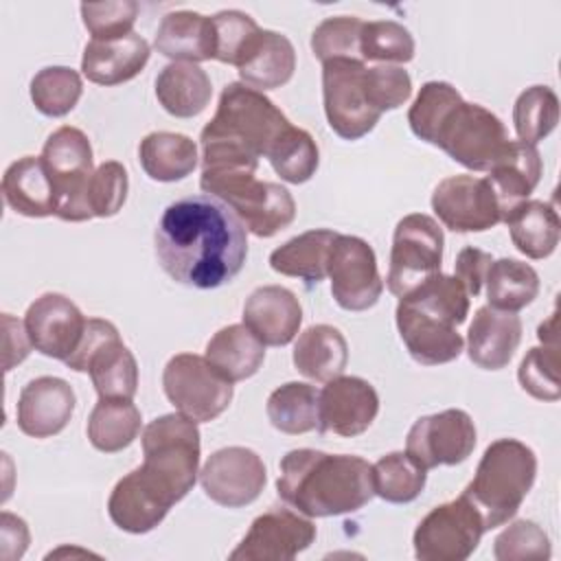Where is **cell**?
Listing matches in <instances>:
<instances>
[{"label": "cell", "instance_id": "cell-51", "mask_svg": "<svg viewBox=\"0 0 561 561\" xmlns=\"http://www.w3.org/2000/svg\"><path fill=\"white\" fill-rule=\"evenodd\" d=\"M491 261L493 259L489 252L473 248V245H467L458 252L456 263H454V276L460 280V285L465 287L469 298H476L482 291L484 276H486Z\"/></svg>", "mask_w": 561, "mask_h": 561}, {"label": "cell", "instance_id": "cell-49", "mask_svg": "<svg viewBox=\"0 0 561 561\" xmlns=\"http://www.w3.org/2000/svg\"><path fill=\"white\" fill-rule=\"evenodd\" d=\"M83 26L92 39H118L134 33L138 18V2L112 0V2H81L79 7Z\"/></svg>", "mask_w": 561, "mask_h": 561}, {"label": "cell", "instance_id": "cell-53", "mask_svg": "<svg viewBox=\"0 0 561 561\" xmlns=\"http://www.w3.org/2000/svg\"><path fill=\"white\" fill-rule=\"evenodd\" d=\"M2 324H4V370L9 373L13 366L22 364L33 344L28 340L24 322L15 320L11 313H2Z\"/></svg>", "mask_w": 561, "mask_h": 561}, {"label": "cell", "instance_id": "cell-25", "mask_svg": "<svg viewBox=\"0 0 561 561\" xmlns=\"http://www.w3.org/2000/svg\"><path fill=\"white\" fill-rule=\"evenodd\" d=\"M149 55L151 46L138 33L118 39H90L81 55V72L96 85H118L140 75Z\"/></svg>", "mask_w": 561, "mask_h": 561}, {"label": "cell", "instance_id": "cell-19", "mask_svg": "<svg viewBox=\"0 0 561 561\" xmlns=\"http://www.w3.org/2000/svg\"><path fill=\"white\" fill-rule=\"evenodd\" d=\"M432 210L451 232H484L502 221V208L489 180L467 173L436 184Z\"/></svg>", "mask_w": 561, "mask_h": 561}, {"label": "cell", "instance_id": "cell-44", "mask_svg": "<svg viewBox=\"0 0 561 561\" xmlns=\"http://www.w3.org/2000/svg\"><path fill=\"white\" fill-rule=\"evenodd\" d=\"M127 191H129V178L127 171L121 162L116 160H107L101 162L83 191V215L85 221L92 217H114L125 199H127Z\"/></svg>", "mask_w": 561, "mask_h": 561}, {"label": "cell", "instance_id": "cell-52", "mask_svg": "<svg viewBox=\"0 0 561 561\" xmlns=\"http://www.w3.org/2000/svg\"><path fill=\"white\" fill-rule=\"evenodd\" d=\"M0 557L4 561H15L22 559L28 543H31V533L28 526L22 517L2 511L0 513Z\"/></svg>", "mask_w": 561, "mask_h": 561}, {"label": "cell", "instance_id": "cell-48", "mask_svg": "<svg viewBox=\"0 0 561 561\" xmlns=\"http://www.w3.org/2000/svg\"><path fill=\"white\" fill-rule=\"evenodd\" d=\"M210 18L215 24V59L237 66L261 26L239 9H224Z\"/></svg>", "mask_w": 561, "mask_h": 561}, {"label": "cell", "instance_id": "cell-32", "mask_svg": "<svg viewBox=\"0 0 561 561\" xmlns=\"http://www.w3.org/2000/svg\"><path fill=\"white\" fill-rule=\"evenodd\" d=\"M513 245L528 259H548L561 237V221L552 204L543 199H526L517 204L504 219Z\"/></svg>", "mask_w": 561, "mask_h": 561}, {"label": "cell", "instance_id": "cell-28", "mask_svg": "<svg viewBox=\"0 0 561 561\" xmlns=\"http://www.w3.org/2000/svg\"><path fill=\"white\" fill-rule=\"evenodd\" d=\"M153 48L173 61H208L215 59V24L213 18L197 11H171L156 31Z\"/></svg>", "mask_w": 561, "mask_h": 561}, {"label": "cell", "instance_id": "cell-12", "mask_svg": "<svg viewBox=\"0 0 561 561\" xmlns=\"http://www.w3.org/2000/svg\"><path fill=\"white\" fill-rule=\"evenodd\" d=\"M484 533L480 513L465 495H458L419 522L412 535L414 557L421 561H465L476 552Z\"/></svg>", "mask_w": 561, "mask_h": 561}, {"label": "cell", "instance_id": "cell-24", "mask_svg": "<svg viewBox=\"0 0 561 561\" xmlns=\"http://www.w3.org/2000/svg\"><path fill=\"white\" fill-rule=\"evenodd\" d=\"M522 342V320L489 305L478 307L467 331V355L482 370L508 366Z\"/></svg>", "mask_w": 561, "mask_h": 561}, {"label": "cell", "instance_id": "cell-7", "mask_svg": "<svg viewBox=\"0 0 561 561\" xmlns=\"http://www.w3.org/2000/svg\"><path fill=\"white\" fill-rule=\"evenodd\" d=\"M535 478V451L517 438H497L484 449L473 480L460 495L480 513L484 530H493L517 515Z\"/></svg>", "mask_w": 561, "mask_h": 561}, {"label": "cell", "instance_id": "cell-23", "mask_svg": "<svg viewBox=\"0 0 561 561\" xmlns=\"http://www.w3.org/2000/svg\"><path fill=\"white\" fill-rule=\"evenodd\" d=\"M241 318L265 346H287L302 324V307L291 289L261 285L245 298Z\"/></svg>", "mask_w": 561, "mask_h": 561}, {"label": "cell", "instance_id": "cell-29", "mask_svg": "<svg viewBox=\"0 0 561 561\" xmlns=\"http://www.w3.org/2000/svg\"><path fill=\"white\" fill-rule=\"evenodd\" d=\"M541 156L535 145L511 140L504 156L489 169V184L500 202L502 219L522 202L530 197L541 180Z\"/></svg>", "mask_w": 561, "mask_h": 561}, {"label": "cell", "instance_id": "cell-2", "mask_svg": "<svg viewBox=\"0 0 561 561\" xmlns=\"http://www.w3.org/2000/svg\"><path fill=\"white\" fill-rule=\"evenodd\" d=\"M153 250L169 278L193 289L230 283L248 259V230L213 195L171 202L156 226Z\"/></svg>", "mask_w": 561, "mask_h": 561}, {"label": "cell", "instance_id": "cell-27", "mask_svg": "<svg viewBox=\"0 0 561 561\" xmlns=\"http://www.w3.org/2000/svg\"><path fill=\"white\" fill-rule=\"evenodd\" d=\"M296 70V50L287 35L270 28H261L252 39L241 61L237 64V72L241 83L254 90H276L285 85Z\"/></svg>", "mask_w": 561, "mask_h": 561}, {"label": "cell", "instance_id": "cell-4", "mask_svg": "<svg viewBox=\"0 0 561 561\" xmlns=\"http://www.w3.org/2000/svg\"><path fill=\"white\" fill-rule=\"evenodd\" d=\"M278 471V497L305 517L355 513L375 497L373 465L362 456L300 447L280 458Z\"/></svg>", "mask_w": 561, "mask_h": 561}, {"label": "cell", "instance_id": "cell-54", "mask_svg": "<svg viewBox=\"0 0 561 561\" xmlns=\"http://www.w3.org/2000/svg\"><path fill=\"white\" fill-rule=\"evenodd\" d=\"M557 333H559V329H557V311H554L546 322H541V324H539V329H537V337H539V342H541V344H546V346H559V342H557Z\"/></svg>", "mask_w": 561, "mask_h": 561}, {"label": "cell", "instance_id": "cell-30", "mask_svg": "<svg viewBox=\"0 0 561 561\" xmlns=\"http://www.w3.org/2000/svg\"><path fill=\"white\" fill-rule=\"evenodd\" d=\"M213 83L204 68L186 61L167 64L156 77V99L175 118H193L206 110Z\"/></svg>", "mask_w": 561, "mask_h": 561}, {"label": "cell", "instance_id": "cell-36", "mask_svg": "<svg viewBox=\"0 0 561 561\" xmlns=\"http://www.w3.org/2000/svg\"><path fill=\"white\" fill-rule=\"evenodd\" d=\"M142 416L131 399H99L85 425L90 445L103 454L129 447L140 434Z\"/></svg>", "mask_w": 561, "mask_h": 561}, {"label": "cell", "instance_id": "cell-10", "mask_svg": "<svg viewBox=\"0 0 561 561\" xmlns=\"http://www.w3.org/2000/svg\"><path fill=\"white\" fill-rule=\"evenodd\" d=\"M162 390L180 414L197 423H210L221 416L234 397L232 383L206 357L195 353H178L167 362Z\"/></svg>", "mask_w": 561, "mask_h": 561}, {"label": "cell", "instance_id": "cell-37", "mask_svg": "<svg viewBox=\"0 0 561 561\" xmlns=\"http://www.w3.org/2000/svg\"><path fill=\"white\" fill-rule=\"evenodd\" d=\"M486 302L500 311H519L539 294V274L533 265L517 259L491 261L486 276Z\"/></svg>", "mask_w": 561, "mask_h": 561}, {"label": "cell", "instance_id": "cell-20", "mask_svg": "<svg viewBox=\"0 0 561 561\" xmlns=\"http://www.w3.org/2000/svg\"><path fill=\"white\" fill-rule=\"evenodd\" d=\"M377 412L379 394L370 381L355 375H337L320 390L318 432L353 438L373 425Z\"/></svg>", "mask_w": 561, "mask_h": 561}, {"label": "cell", "instance_id": "cell-40", "mask_svg": "<svg viewBox=\"0 0 561 561\" xmlns=\"http://www.w3.org/2000/svg\"><path fill=\"white\" fill-rule=\"evenodd\" d=\"M28 94L39 114L59 118L70 114L79 103L83 81L81 75L68 66H46L33 75Z\"/></svg>", "mask_w": 561, "mask_h": 561}, {"label": "cell", "instance_id": "cell-34", "mask_svg": "<svg viewBox=\"0 0 561 561\" xmlns=\"http://www.w3.org/2000/svg\"><path fill=\"white\" fill-rule=\"evenodd\" d=\"M138 160L153 182H178L188 178L197 162V145L186 134L151 131L138 145Z\"/></svg>", "mask_w": 561, "mask_h": 561}, {"label": "cell", "instance_id": "cell-41", "mask_svg": "<svg viewBox=\"0 0 561 561\" xmlns=\"http://www.w3.org/2000/svg\"><path fill=\"white\" fill-rule=\"evenodd\" d=\"M559 123V96L548 85H530L515 99L513 127L522 142L537 145Z\"/></svg>", "mask_w": 561, "mask_h": 561}, {"label": "cell", "instance_id": "cell-35", "mask_svg": "<svg viewBox=\"0 0 561 561\" xmlns=\"http://www.w3.org/2000/svg\"><path fill=\"white\" fill-rule=\"evenodd\" d=\"M337 232L329 228L307 230L291 237L270 254V267L276 274L300 278L307 283H320L327 276L329 252Z\"/></svg>", "mask_w": 561, "mask_h": 561}, {"label": "cell", "instance_id": "cell-13", "mask_svg": "<svg viewBox=\"0 0 561 561\" xmlns=\"http://www.w3.org/2000/svg\"><path fill=\"white\" fill-rule=\"evenodd\" d=\"M53 178L57 191V213L61 221H85L83 217V191L94 171V156L90 138L72 125L55 129L39 156Z\"/></svg>", "mask_w": 561, "mask_h": 561}, {"label": "cell", "instance_id": "cell-11", "mask_svg": "<svg viewBox=\"0 0 561 561\" xmlns=\"http://www.w3.org/2000/svg\"><path fill=\"white\" fill-rule=\"evenodd\" d=\"M445 234L438 221L423 213H410L399 219L392 234L390 267L386 276L388 291L405 296L430 276L440 272Z\"/></svg>", "mask_w": 561, "mask_h": 561}, {"label": "cell", "instance_id": "cell-18", "mask_svg": "<svg viewBox=\"0 0 561 561\" xmlns=\"http://www.w3.org/2000/svg\"><path fill=\"white\" fill-rule=\"evenodd\" d=\"M267 482L263 458L241 445L221 447L213 451L202 471L199 484L208 500L226 508H241L259 500Z\"/></svg>", "mask_w": 561, "mask_h": 561}, {"label": "cell", "instance_id": "cell-5", "mask_svg": "<svg viewBox=\"0 0 561 561\" xmlns=\"http://www.w3.org/2000/svg\"><path fill=\"white\" fill-rule=\"evenodd\" d=\"M294 125L261 90L241 81L224 85L215 116L199 134L202 164L259 162Z\"/></svg>", "mask_w": 561, "mask_h": 561}, {"label": "cell", "instance_id": "cell-22", "mask_svg": "<svg viewBox=\"0 0 561 561\" xmlns=\"http://www.w3.org/2000/svg\"><path fill=\"white\" fill-rule=\"evenodd\" d=\"M77 394L72 386L53 375H42L22 386L15 419L22 434L31 438H50L72 419Z\"/></svg>", "mask_w": 561, "mask_h": 561}, {"label": "cell", "instance_id": "cell-31", "mask_svg": "<svg viewBox=\"0 0 561 561\" xmlns=\"http://www.w3.org/2000/svg\"><path fill=\"white\" fill-rule=\"evenodd\" d=\"M291 362L307 379L327 383L344 373L348 364V342L340 329L331 324H313L298 335Z\"/></svg>", "mask_w": 561, "mask_h": 561}, {"label": "cell", "instance_id": "cell-26", "mask_svg": "<svg viewBox=\"0 0 561 561\" xmlns=\"http://www.w3.org/2000/svg\"><path fill=\"white\" fill-rule=\"evenodd\" d=\"M2 197L13 213L24 217L42 219L57 213V191L39 156H24L7 167Z\"/></svg>", "mask_w": 561, "mask_h": 561}, {"label": "cell", "instance_id": "cell-42", "mask_svg": "<svg viewBox=\"0 0 561 561\" xmlns=\"http://www.w3.org/2000/svg\"><path fill=\"white\" fill-rule=\"evenodd\" d=\"M267 162L280 180L289 184H302L316 175L320 151L313 136L307 129L294 125L274 147Z\"/></svg>", "mask_w": 561, "mask_h": 561}, {"label": "cell", "instance_id": "cell-14", "mask_svg": "<svg viewBox=\"0 0 561 561\" xmlns=\"http://www.w3.org/2000/svg\"><path fill=\"white\" fill-rule=\"evenodd\" d=\"M364 61L331 59L322 64V101L329 127L344 140H359L375 129L381 114L364 90Z\"/></svg>", "mask_w": 561, "mask_h": 561}, {"label": "cell", "instance_id": "cell-16", "mask_svg": "<svg viewBox=\"0 0 561 561\" xmlns=\"http://www.w3.org/2000/svg\"><path fill=\"white\" fill-rule=\"evenodd\" d=\"M478 440L473 419L458 408L414 421L405 438V454L425 471L465 462Z\"/></svg>", "mask_w": 561, "mask_h": 561}, {"label": "cell", "instance_id": "cell-50", "mask_svg": "<svg viewBox=\"0 0 561 561\" xmlns=\"http://www.w3.org/2000/svg\"><path fill=\"white\" fill-rule=\"evenodd\" d=\"M364 90L373 110L383 114L401 107L410 99L412 79L401 66L379 64L364 70Z\"/></svg>", "mask_w": 561, "mask_h": 561}, {"label": "cell", "instance_id": "cell-47", "mask_svg": "<svg viewBox=\"0 0 561 561\" xmlns=\"http://www.w3.org/2000/svg\"><path fill=\"white\" fill-rule=\"evenodd\" d=\"M550 554V539L533 519L513 522L493 541V557L497 561H546Z\"/></svg>", "mask_w": 561, "mask_h": 561}, {"label": "cell", "instance_id": "cell-15", "mask_svg": "<svg viewBox=\"0 0 561 561\" xmlns=\"http://www.w3.org/2000/svg\"><path fill=\"white\" fill-rule=\"evenodd\" d=\"M331 296L344 311H366L377 305L383 278L373 245L355 234H337L327 263Z\"/></svg>", "mask_w": 561, "mask_h": 561}, {"label": "cell", "instance_id": "cell-6", "mask_svg": "<svg viewBox=\"0 0 561 561\" xmlns=\"http://www.w3.org/2000/svg\"><path fill=\"white\" fill-rule=\"evenodd\" d=\"M469 316V294L456 276L434 274L399 298L394 320L408 355L421 366H440L460 357L465 340L458 327Z\"/></svg>", "mask_w": 561, "mask_h": 561}, {"label": "cell", "instance_id": "cell-33", "mask_svg": "<svg viewBox=\"0 0 561 561\" xmlns=\"http://www.w3.org/2000/svg\"><path fill=\"white\" fill-rule=\"evenodd\" d=\"M204 357L221 377L237 383L259 373L265 344L245 324H228L208 340Z\"/></svg>", "mask_w": 561, "mask_h": 561}, {"label": "cell", "instance_id": "cell-8", "mask_svg": "<svg viewBox=\"0 0 561 561\" xmlns=\"http://www.w3.org/2000/svg\"><path fill=\"white\" fill-rule=\"evenodd\" d=\"M199 188L224 202L259 239H270L296 217L291 193L278 184L259 180L254 169H202Z\"/></svg>", "mask_w": 561, "mask_h": 561}, {"label": "cell", "instance_id": "cell-38", "mask_svg": "<svg viewBox=\"0 0 561 561\" xmlns=\"http://www.w3.org/2000/svg\"><path fill=\"white\" fill-rule=\"evenodd\" d=\"M318 397L320 390L305 381H287L278 386L265 403L272 427L289 436L318 430Z\"/></svg>", "mask_w": 561, "mask_h": 561}, {"label": "cell", "instance_id": "cell-17", "mask_svg": "<svg viewBox=\"0 0 561 561\" xmlns=\"http://www.w3.org/2000/svg\"><path fill=\"white\" fill-rule=\"evenodd\" d=\"M316 524L291 506L261 513L228 554L232 561H289L316 541Z\"/></svg>", "mask_w": 561, "mask_h": 561}, {"label": "cell", "instance_id": "cell-45", "mask_svg": "<svg viewBox=\"0 0 561 561\" xmlns=\"http://www.w3.org/2000/svg\"><path fill=\"white\" fill-rule=\"evenodd\" d=\"M364 20L357 15H333L322 20L311 33V50L316 59H355L364 61L359 53V33Z\"/></svg>", "mask_w": 561, "mask_h": 561}, {"label": "cell", "instance_id": "cell-46", "mask_svg": "<svg viewBox=\"0 0 561 561\" xmlns=\"http://www.w3.org/2000/svg\"><path fill=\"white\" fill-rule=\"evenodd\" d=\"M517 381L524 392L539 401H557L561 397L559 381V346L530 348L517 368Z\"/></svg>", "mask_w": 561, "mask_h": 561}, {"label": "cell", "instance_id": "cell-39", "mask_svg": "<svg viewBox=\"0 0 561 561\" xmlns=\"http://www.w3.org/2000/svg\"><path fill=\"white\" fill-rule=\"evenodd\" d=\"M427 482V471L405 451H390L373 465L375 495L390 504L414 502Z\"/></svg>", "mask_w": 561, "mask_h": 561}, {"label": "cell", "instance_id": "cell-9", "mask_svg": "<svg viewBox=\"0 0 561 561\" xmlns=\"http://www.w3.org/2000/svg\"><path fill=\"white\" fill-rule=\"evenodd\" d=\"M64 364L88 373L99 399H134L138 390V362L110 320L88 318L77 351Z\"/></svg>", "mask_w": 561, "mask_h": 561}, {"label": "cell", "instance_id": "cell-3", "mask_svg": "<svg viewBox=\"0 0 561 561\" xmlns=\"http://www.w3.org/2000/svg\"><path fill=\"white\" fill-rule=\"evenodd\" d=\"M412 134L469 171H489L508 149L504 123L480 103H469L447 81L421 85L408 110Z\"/></svg>", "mask_w": 561, "mask_h": 561}, {"label": "cell", "instance_id": "cell-21", "mask_svg": "<svg viewBox=\"0 0 561 561\" xmlns=\"http://www.w3.org/2000/svg\"><path fill=\"white\" fill-rule=\"evenodd\" d=\"M85 322L88 320L83 318L81 309L68 296L57 291L37 296L24 313V327L33 348L61 362L77 351Z\"/></svg>", "mask_w": 561, "mask_h": 561}, {"label": "cell", "instance_id": "cell-1", "mask_svg": "<svg viewBox=\"0 0 561 561\" xmlns=\"http://www.w3.org/2000/svg\"><path fill=\"white\" fill-rule=\"evenodd\" d=\"M199 438L197 421L180 412L147 423L140 436L142 465L123 476L107 497V515L116 528L145 535L188 495L199 473Z\"/></svg>", "mask_w": 561, "mask_h": 561}, {"label": "cell", "instance_id": "cell-43", "mask_svg": "<svg viewBox=\"0 0 561 561\" xmlns=\"http://www.w3.org/2000/svg\"><path fill=\"white\" fill-rule=\"evenodd\" d=\"M412 33L394 20L364 22L359 33V53L364 61L408 64L414 57Z\"/></svg>", "mask_w": 561, "mask_h": 561}]
</instances>
